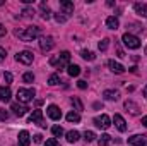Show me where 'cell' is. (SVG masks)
Segmentation results:
<instances>
[{"instance_id": "14", "label": "cell", "mask_w": 147, "mask_h": 146, "mask_svg": "<svg viewBox=\"0 0 147 146\" xmlns=\"http://www.w3.org/2000/svg\"><path fill=\"white\" fill-rule=\"evenodd\" d=\"M108 67H110L115 74H123L125 72V67H123L120 62H115V60H110V62H108Z\"/></svg>"}, {"instance_id": "36", "label": "cell", "mask_w": 147, "mask_h": 146, "mask_svg": "<svg viewBox=\"0 0 147 146\" xmlns=\"http://www.w3.org/2000/svg\"><path fill=\"white\" fill-rule=\"evenodd\" d=\"M3 79H5V83L9 84V83H12V74L10 72H3Z\"/></svg>"}, {"instance_id": "15", "label": "cell", "mask_w": 147, "mask_h": 146, "mask_svg": "<svg viewBox=\"0 0 147 146\" xmlns=\"http://www.w3.org/2000/svg\"><path fill=\"white\" fill-rule=\"evenodd\" d=\"M17 141H19V146H29V143H31V139H29V132H28V131H21Z\"/></svg>"}, {"instance_id": "1", "label": "cell", "mask_w": 147, "mask_h": 146, "mask_svg": "<svg viewBox=\"0 0 147 146\" xmlns=\"http://www.w3.org/2000/svg\"><path fill=\"white\" fill-rule=\"evenodd\" d=\"M39 35H41V29L38 26H28L24 29H17L16 31V36H19V40H22V41H33Z\"/></svg>"}, {"instance_id": "42", "label": "cell", "mask_w": 147, "mask_h": 146, "mask_svg": "<svg viewBox=\"0 0 147 146\" xmlns=\"http://www.w3.org/2000/svg\"><path fill=\"white\" fill-rule=\"evenodd\" d=\"M142 126H146V127H147V115H146V117H142Z\"/></svg>"}, {"instance_id": "2", "label": "cell", "mask_w": 147, "mask_h": 146, "mask_svg": "<svg viewBox=\"0 0 147 146\" xmlns=\"http://www.w3.org/2000/svg\"><path fill=\"white\" fill-rule=\"evenodd\" d=\"M69 62H70V52H67V50L62 52L60 55L50 59V64L55 65V67H58V69H63L65 65H69Z\"/></svg>"}, {"instance_id": "18", "label": "cell", "mask_w": 147, "mask_h": 146, "mask_svg": "<svg viewBox=\"0 0 147 146\" xmlns=\"http://www.w3.org/2000/svg\"><path fill=\"white\" fill-rule=\"evenodd\" d=\"M39 9H41V17H43L45 21H48V19L51 17V10H50V7H48L45 2H41V3H39Z\"/></svg>"}, {"instance_id": "41", "label": "cell", "mask_w": 147, "mask_h": 146, "mask_svg": "<svg viewBox=\"0 0 147 146\" xmlns=\"http://www.w3.org/2000/svg\"><path fill=\"white\" fill-rule=\"evenodd\" d=\"M34 143H43V136L41 134H36L34 136Z\"/></svg>"}, {"instance_id": "43", "label": "cell", "mask_w": 147, "mask_h": 146, "mask_svg": "<svg viewBox=\"0 0 147 146\" xmlns=\"http://www.w3.org/2000/svg\"><path fill=\"white\" fill-rule=\"evenodd\" d=\"M144 96H146V98H147V86H146V88H144Z\"/></svg>"}, {"instance_id": "30", "label": "cell", "mask_w": 147, "mask_h": 146, "mask_svg": "<svg viewBox=\"0 0 147 146\" xmlns=\"http://www.w3.org/2000/svg\"><path fill=\"white\" fill-rule=\"evenodd\" d=\"M70 102H72V105H74V107H75L77 110H84V107H82V102H80V100H79L77 96H74Z\"/></svg>"}, {"instance_id": "13", "label": "cell", "mask_w": 147, "mask_h": 146, "mask_svg": "<svg viewBox=\"0 0 147 146\" xmlns=\"http://www.w3.org/2000/svg\"><path fill=\"white\" fill-rule=\"evenodd\" d=\"M10 108L14 110V113H16L17 117H22V115H26V113L29 112V108H28L26 105H21V103H12Z\"/></svg>"}, {"instance_id": "26", "label": "cell", "mask_w": 147, "mask_h": 146, "mask_svg": "<svg viewBox=\"0 0 147 146\" xmlns=\"http://www.w3.org/2000/svg\"><path fill=\"white\" fill-rule=\"evenodd\" d=\"M58 83H60V76H58V74H51V76L48 77V84H50V86H57Z\"/></svg>"}, {"instance_id": "5", "label": "cell", "mask_w": 147, "mask_h": 146, "mask_svg": "<svg viewBox=\"0 0 147 146\" xmlns=\"http://www.w3.org/2000/svg\"><path fill=\"white\" fill-rule=\"evenodd\" d=\"M33 59H34L33 52H28V50L19 52V53L16 55V60H17V62H21V64H26V65H29V64L33 62Z\"/></svg>"}, {"instance_id": "22", "label": "cell", "mask_w": 147, "mask_h": 146, "mask_svg": "<svg viewBox=\"0 0 147 146\" xmlns=\"http://www.w3.org/2000/svg\"><path fill=\"white\" fill-rule=\"evenodd\" d=\"M106 26H108L110 29H118V26H120V23H118V19H116L115 16H110V17L106 19Z\"/></svg>"}, {"instance_id": "31", "label": "cell", "mask_w": 147, "mask_h": 146, "mask_svg": "<svg viewBox=\"0 0 147 146\" xmlns=\"http://www.w3.org/2000/svg\"><path fill=\"white\" fill-rule=\"evenodd\" d=\"M22 81H24V83H33V81H34V74L33 72H26L24 76H22Z\"/></svg>"}, {"instance_id": "4", "label": "cell", "mask_w": 147, "mask_h": 146, "mask_svg": "<svg viewBox=\"0 0 147 146\" xmlns=\"http://www.w3.org/2000/svg\"><path fill=\"white\" fill-rule=\"evenodd\" d=\"M34 95H36L34 89H24V88L17 89V100H19L21 103H28V102H31V100L34 98Z\"/></svg>"}, {"instance_id": "34", "label": "cell", "mask_w": 147, "mask_h": 146, "mask_svg": "<svg viewBox=\"0 0 147 146\" xmlns=\"http://www.w3.org/2000/svg\"><path fill=\"white\" fill-rule=\"evenodd\" d=\"M43 146H60V145H58V141H57L55 138H51V139H46V143Z\"/></svg>"}, {"instance_id": "45", "label": "cell", "mask_w": 147, "mask_h": 146, "mask_svg": "<svg viewBox=\"0 0 147 146\" xmlns=\"http://www.w3.org/2000/svg\"><path fill=\"white\" fill-rule=\"evenodd\" d=\"M146 53H147V48H146Z\"/></svg>"}, {"instance_id": "40", "label": "cell", "mask_w": 147, "mask_h": 146, "mask_svg": "<svg viewBox=\"0 0 147 146\" xmlns=\"http://www.w3.org/2000/svg\"><path fill=\"white\" fill-rule=\"evenodd\" d=\"M5 33H7V29H5V28H3V24L0 23V38H2V36H5Z\"/></svg>"}, {"instance_id": "17", "label": "cell", "mask_w": 147, "mask_h": 146, "mask_svg": "<svg viewBox=\"0 0 147 146\" xmlns=\"http://www.w3.org/2000/svg\"><path fill=\"white\" fill-rule=\"evenodd\" d=\"M10 96H12L10 88H9V86H0V100H2V102H9Z\"/></svg>"}, {"instance_id": "8", "label": "cell", "mask_w": 147, "mask_h": 146, "mask_svg": "<svg viewBox=\"0 0 147 146\" xmlns=\"http://www.w3.org/2000/svg\"><path fill=\"white\" fill-rule=\"evenodd\" d=\"M128 146H147V136L135 134V136L128 138Z\"/></svg>"}, {"instance_id": "35", "label": "cell", "mask_w": 147, "mask_h": 146, "mask_svg": "<svg viewBox=\"0 0 147 146\" xmlns=\"http://www.w3.org/2000/svg\"><path fill=\"white\" fill-rule=\"evenodd\" d=\"M22 14H24V16H26V17H31V16H34V10H33V9H29V7H28V9H24V10H22Z\"/></svg>"}, {"instance_id": "32", "label": "cell", "mask_w": 147, "mask_h": 146, "mask_svg": "<svg viewBox=\"0 0 147 146\" xmlns=\"http://www.w3.org/2000/svg\"><path fill=\"white\" fill-rule=\"evenodd\" d=\"M108 45H110V40H108V38L101 40V41H99V50H101V52H105V50L108 48Z\"/></svg>"}, {"instance_id": "20", "label": "cell", "mask_w": 147, "mask_h": 146, "mask_svg": "<svg viewBox=\"0 0 147 146\" xmlns=\"http://www.w3.org/2000/svg\"><path fill=\"white\" fill-rule=\"evenodd\" d=\"M134 10H135L139 16L147 17V3H135V5H134Z\"/></svg>"}, {"instance_id": "33", "label": "cell", "mask_w": 147, "mask_h": 146, "mask_svg": "<svg viewBox=\"0 0 147 146\" xmlns=\"http://www.w3.org/2000/svg\"><path fill=\"white\" fill-rule=\"evenodd\" d=\"M55 19H57V23H65V21H67V19H69V17H67V16H63V14H60V12H58V14H55Z\"/></svg>"}, {"instance_id": "10", "label": "cell", "mask_w": 147, "mask_h": 146, "mask_svg": "<svg viewBox=\"0 0 147 146\" xmlns=\"http://www.w3.org/2000/svg\"><path fill=\"white\" fill-rule=\"evenodd\" d=\"M60 9H62V14L70 17V14H74V2L70 0H62L60 2Z\"/></svg>"}, {"instance_id": "3", "label": "cell", "mask_w": 147, "mask_h": 146, "mask_svg": "<svg viewBox=\"0 0 147 146\" xmlns=\"http://www.w3.org/2000/svg\"><path fill=\"white\" fill-rule=\"evenodd\" d=\"M121 41H123L125 46L130 48V50H137V48H140V40L135 36V35H132V33H125V35L121 36Z\"/></svg>"}, {"instance_id": "9", "label": "cell", "mask_w": 147, "mask_h": 146, "mask_svg": "<svg viewBox=\"0 0 147 146\" xmlns=\"http://www.w3.org/2000/svg\"><path fill=\"white\" fill-rule=\"evenodd\" d=\"M53 38L51 36H41L39 40V48H41V52H50L51 48H53Z\"/></svg>"}, {"instance_id": "39", "label": "cell", "mask_w": 147, "mask_h": 146, "mask_svg": "<svg viewBox=\"0 0 147 146\" xmlns=\"http://www.w3.org/2000/svg\"><path fill=\"white\" fill-rule=\"evenodd\" d=\"M77 86H79L80 89H86V88H87V83H86V81H79V83H77Z\"/></svg>"}, {"instance_id": "6", "label": "cell", "mask_w": 147, "mask_h": 146, "mask_svg": "<svg viewBox=\"0 0 147 146\" xmlns=\"http://www.w3.org/2000/svg\"><path fill=\"white\" fill-rule=\"evenodd\" d=\"M29 124H38L39 127H46L45 120H43V112L41 110H34L31 115H29Z\"/></svg>"}, {"instance_id": "19", "label": "cell", "mask_w": 147, "mask_h": 146, "mask_svg": "<svg viewBox=\"0 0 147 146\" xmlns=\"http://www.w3.org/2000/svg\"><path fill=\"white\" fill-rule=\"evenodd\" d=\"M103 98H105V100H111V102H113V100L116 102V100L120 98V95H118V91H115V89H106V91H103Z\"/></svg>"}, {"instance_id": "44", "label": "cell", "mask_w": 147, "mask_h": 146, "mask_svg": "<svg viewBox=\"0 0 147 146\" xmlns=\"http://www.w3.org/2000/svg\"><path fill=\"white\" fill-rule=\"evenodd\" d=\"M0 5H3V0H0Z\"/></svg>"}, {"instance_id": "23", "label": "cell", "mask_w": 147, "mask_h": 146, "mask_svg": "<svg viewBox=\"0 0 147 146\" xmlns=\"http://www.w3.org/2000/svg\"><path fill=\"white\" fill-rule=\"evenodd\" d=\"M111 143V136L110 134H103L99 139H98V145L99 146H108Z\"/></svg>"}, {"instance_id": "24", "label": "cell", "mask_w": 147, "mask_h": 146, "mask_svg": "<svg viewBox=\"0 0 147 146\" xmlns=\"http://www.w3.org/2000/svg\"><path fill=\"white\" fill-rule=\"evenodd\" d=\"M80 57H82L84 60H94V59H96V55H94L91 50H82V52H80Z\"/></svg>"}, {"instance_id": "12", "label": "cell", "mask_w": 147, "mask_h": 146, "mask_svg": "<svg viewBox=\"0 0 147 146\" xmlns=\"http://www.w3.org/2000/svg\"><path fill=\"white\" fill-rule=\"evenodd\" d=\"M113 122H115V126H116V129H118L120 132H125V131H127V122H125V119H123L121 115L115 113V117H113Z\"/></svg>"}, {"instance_id": "38", "label": "cell", "mask_w": 147, "mask_h": 146, "mask_svg": "<svg viewBox=\"0 0 147 146\" xmlns=\"http://www.w3.org/2000/svg\"><path fill=\"white\" fill-rule=\"evenodd\" d=\"M5 55H7L5 48H2V46H0V62H3V60H5Z\"/></svg>"}, {"instance_id": "21", "label": "cell", "mask_w": 147, "mask_h": 146, "mask_svg": "<svg viewBox=\"0 0 147 146\" xmlns=\"http://www.w3.org/2000/svg\"><path fill=\"white\" fill-rule=\"evenodd\" d=\"M67 72H69V76H72V77H77L80 74V67L75 65V64H69L67 65Z\"/></svg>"}, {"instance_id": "27", "label": "cell", "mask_w": 147, "mask_h": 146, "mask_svg": "<svg viewBox=\"0 0 147 146\" xmlns=\"http://www.w3.org/2000/svg\"><path fill=\"white\" fill-rule=\"evenodd\" d=\"M67 120H69V122H79V120H80V115H79L77 112H69V113H67Z\"/></svg>"}, {"instance_id": "16", "label": "cell", "mask_w": 147, "mask_h": 146, "mask_svg": "<svg viewBox=\"0 0 147 146\" xmlns=\"http://www.w3.org/2000/svg\"><path fill=\"white\" fill-rule=\"evenodd\" d=\"M125 108H127V112H130L132 115H137V113L140 112L139 105H137V103H134L132 100H127V102H125Z\"/></svg>"}, {"instance_id": "11", "label": "cell", "mask_w": 147, "mask_h": 146, "mask_svg": "<svg viewBox=\"0 0 147 146\" xmlns=\"http://www.w3.org/2000/svg\"><path fill=\"white\" fill-rule=\"evenodd\" d=\"M46 113H48V117H50L51 120H60V119H62V110L58 108L57 105H50V107L46 108Z\"/></svg>"}, {"instance_id": "28", "label": "cell", "mask_w": 147, "mask_h": 146, "mask_svg": "<svg viewBox=\"0 0 147 146\" xmlns=\"http://www.w3.org/2000/svg\"><path fill=\"white\" fill-rule=\"evenodd\" d=\"M51 132H53V136H55V138L63 136V129H62L60 126H53V127H51Z\"/></svg>"}, {"instance_id": "7", "label": "cell", "mask_w": 147, "mask_h": 146, "mask_svg": "<svg viewBox=\"0 0 147 146\" xmlns=\"http://www.w3.org/2000/svg\"><path fill=\"white\" fill-rule=\"evenodd\" d=\"M94 124H96V127H99V129H108L111 126V119L106 113H103V115H99V117L94 119Z\"/></svg>"}, {"instance_id": "25", "label": "cell", "mask_w": 147, "mask_h": 146, "mask_svg": "<svg viewBox=\"0 0 147 146\" xmlns=\"http://www.w3.org/2000/svg\"><path fill=\"white\" fill-rule=\"evenodd\" d=\"M67 141H69V143L79 141V132H77V131H69V132H67Z\"/></svg>"}, {"instance_id": "29", "label": "cell", "mask_w": 147, "mask_h": 146, "mask_svg": "<svg viewBox=\"0 0 147 146\" xmlns=\"http://www.w3.org/2000/svg\"><path fill=\"white\" fill-rule=\"evenodd\" d=\"M84 139H86L87 143H92V141L96 139V134H94L92 131H86V132H84Z\"/></svg>"}, {"instance_id": "37", "label": "cell", "mask_w": 147, "mask_h": 146, "mask_svg": "<svg viewBox=\"0 0 147 146\" xmlns=\"http://www.w3.org/2000/svg\"><path fill=\"white\" fill-rule=\"evenodd\" d=\"M9 119V113L5 110H0V120H7Z\"/></svg>"}]
</instances>
